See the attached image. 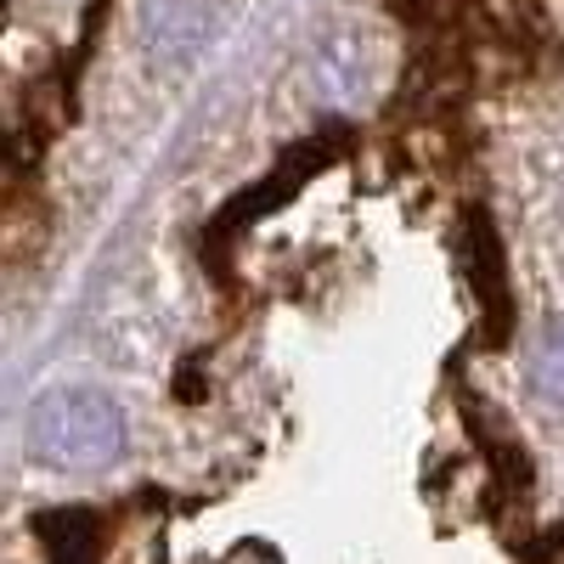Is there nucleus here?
Returning <instances> with one entry per match:
<instances>
[{
    "label": "nucleus",
    "mask_w": 564,
    "mask_h": 564,
    "mask_svg": "<svg viewBox=\"0 0 564 564\" xmlns=\"http://www.w3.org/2000/svg\"><path fill=\"white\" fill-rule=\"evenodd\" d=\"M249 186L198 231L226 322L181 339L159 430L113 468L12 497L7 564H547L564 480L502 430L468 361L412 345L406 300H350L356 170Z\"/></svg>",
    "instance_id": "1"
},
{
    "label": "nucleus",
    "mask_w": 564,
    "mask_h": 564,
    "mask_svg": "<svg viewBox=\"0 0 564 564\" xmlns=\"http://www.w3.org/2000/svg\"><path fill=\"white\" fill-rule=\"evenodd\" d=\"M130 446V412L108 390H45L23 417V457L45 475H102Z\"/></svg>",
    "instance_id": "2"
}]
</instances>
